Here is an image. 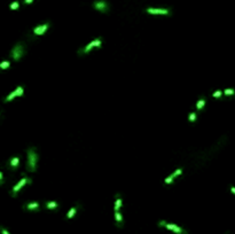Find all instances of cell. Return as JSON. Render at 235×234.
Masks as SVG:
<instances>
[{"label":"cell","instance_id":"cell-7","mask_svg":"<svg viewBox=\"0 0 235 234\" xmlns=\"http://www.w3.org/2000/svg\"><path fill=\"white\" fill-rule=\"evenodd\" d=\"M48 26H49V23H45V24H42V25H38L37 28L33 29V33L36 36H42V35H44L46 32Z\"/></svg>","mask_w":235,"mask_h":234},{"label":"cell","instance_id":"cell-2","mask_svg":"<svg viewBox=\"0 0 235 234\" xmlns=\"http://www.w3.org/2000/svg\"><path fill=\"white\" fill-rule=\"evenodd\" d=\"M24 53H25V49H24L23 44L18 42L13 47V49L11 51V57L14 61H20L22 57L24 56Z\"/></svg>","mask_w":235,"mask_h":234},{"label":"cell","instance_id":"cell-20","mask_svg":"<svg viewBox=\"0 0 235 234\" xmlns=\"http://www.w3.org/2000/svg\"><path fill=\"white\" fill-rule=\"evenodd\" d=\"M181 173H183V170H181V169H177V170H176V171L172 173V176L176 178V177H178V176H180Z\"/></svg>","mask_w":235,"mask_h":234},{"label":"cell","instance_id":"cell-25","mask_svg":"<svg viewBox=\"0 0 235 234\" xmlns=\"http://www.w3.org/2000/svg\"><path fill=\"white\" fill-rule=\"evenodd\" d=\"M0 233L1 234H9V232H8L7 229H4V227H0Z\"/></svg>","mask_w":235,"mask_h":234},{"label":"cell","instance_id":"cell-17","mask_svg":"<svg viewBox=\"0 0 235 234\" xmlns=\"http://www.w3.org/2000/svg\"><path fill=\"white\" fill-rule=\"evenodd\" d=\"M16 97H17V95H16V92L14 91V92H12V93L9 94V95H8L7 98H6V99H5V102H9V101H12L13 99H15Z\"/></svg>","mask_w":235,"mask_h":234},{"label":"cell","instance_id":"cell-28","mask_svg":"<svg viewBox=\"0 0 235 234\" xmlns=\"http://www.w3.org/2000/svg\"><path fill=\"white\" fill-rule=\"evenodd\" d=\"M230 191H232V192L235 194V187H230Z\"/></svg>","mask_w":235,"mask_h":234},{"label":"cell","instance_id":"cell-14","mask_svg":"<svg viewBox=\"0 0 235 234\" xmlns=\"http://www.w3.org/2000/svg\"><path fill=\"white\" fill-rule=\"evenodd\" d=\"M204 104H205V99H204V98H201V99L199 100V102L196 103V108H197L199 110L203 109Z\"/></svg>","mask_w":235,"mask_h":234},{"label":"cell","instance_id":"cell-4","mask_svg":"<svg viewBox=\"0 0 235 234\" xmlns=\"http://www.w3.org/2000/svg\"><path fill=\"white\" fill-rule=\"evenodd\" d=\"M158 225H159L161 227H165V229H170V231H172V232H174V233H177V234H188L185 229H181V227H179L178 225H174V224H169V223H166V222H159Z\"/></svg>","mask_w":235,"mask_h":234},{"label":"cell","instance_id":"cell-19","mask_svg":"<svg viewBox=\"0 0 235 234\" xmlns=\"http://www.w3.org/2000/svg\"><path fill=\"white\" fill-rule=\"evenodd\" d=\"M173 181H174V177H173L172 175H171V176H169L167 178H165V180H164V182H165L166 185H170V184H172Z\"/></svg>","mask_w":235,"mask_h":234},{"label":"cell","instance_id":"cell-9","mask_svg":"<svg viewBox=\"0 0 235 234\" xmlns=\"http://www.w3.org/2000/svg\"><path fill=\"white\" fill-rule=\"evenodd\" d=\"M18 164H20V158L18 157H13L11 161H9V167H11L12 170L16 169V168L18 167Z\"/></svg>","mask_w":235,"mask_h":234},{"label":"cell","instance_id":"cell-22","mask_svg":"<svg viewBox=\"0 0 235 234\" xmlns=\"http://www.w3.org/2000/svg\"><path fill=\"white\" fill-rule=\"evenodd\" d=\"M188 120H189V122H194V120H196V114H195V113H192V114H189V117H188Z\"/></svg>","mask_w":235,"mask_h":234},{"label":"cell","instance_id":"cell-27","mask_svg":"<svg viewBox=\"0 0 235 234\" xmlns=\"http://www.w3.org/2000/svg\"><path fill=\"white\" fill-rule=\"evenodd\" d=\"M32 1H33V0H25L24 2H25V4H31Z\"/></svg>","mask_w":235,"mask_h":234},{"label":"cell","instance_id":"cell-6","mask_svg":"<svg viewBox=\"0 0 235 234\" xmlns=\"http://www.w3.org/2000/svg\"><path fill=\"white\" fill-rule=\"evenodd\" d=\"M93 6L95 9L102 12V13H106V12L109 9V7H108V5H107L106 1H95Z\"/></svg>","mask_w":235,"mask_h":234},{"label":"cell","instance_id":"cell-16","mask_svg":"<svg viewBox=\"0 0 235 234\" xmlns=\"http://www.w3.org/2000/svg\"><path fill=\"white\" fill-rule=\"evenodd\" d=\"M11 66V62H8V61H2V62L0 63V69L1 70H5V69H8Z\"/></svg>","mask_w":235,"mask_h":234},{"label":"cell","instance_id":"cell-10","mask_svg":"<svg viewBox=\"0 0 235 234\" xmlns=\"http://www.w3.org/2000/svg\"><path fill=\"white\" fill-rule=\"evenodd\" d=\"M115 219H116V225L118 227L123 226V218H122V215L119 211H115Z\"/></svg>","mask_w":235,"mask_h":234},{"label":"cell","instance_id":"cell-1","mask_svg":"<svg viewBox=\"0 0 235 234\" xmlns=\"http://www.w3.org/2000/svg\"><path fill=\"white\" fill-rule=\"evenodd\" d=\"M28 161H26V168L30 172H36L37 170V163H38V154L33 147H30L28 151Z\"/></svg>","mask_w":235,"mask_h":234},{"label":"cell","instance_id":"cell-21","mask_svg":"<svg viewBox=\"0 0 235 234\" xmlns=\"http://www.w3.org/2000/svg\"><path fill=\"white\" fill-rule=\"evenodd\" d=\"M224 93L226 94V95H233L235 92H234V90L233 89H227V90H225L224 91Z\"/></svg>","mask_w":235,"mask_h":234},{"label":"cell","instance_id":"cell-15","mask_svg":"<svg viewBox=\"0 0 235 234\" xmlns=\"http://www.w3.org/2000/svg\"><path fill=\"white\" fill-rule=\"evenodd\" d=\"M77 212V208L76 207H73V208H71L70 210H69V212H68V215H67V218L68 219H71L75 216V213Z\"/></svg>","mask_w":235,"mask_h":234},{"label":"cell","instance_id":"cell-5","mask_svg":"<svg viewBox=\"0 0 235 234\" xmlns=\"http://www.w3.org/2000/svg\"><path fill=\"white\" fill-rule=\"evenodd\" d=\"M25 184H31V178H28V177L22 178L21 180L17 182V185H15V186L13 187V193H12V195H13V196H16L17 192H18Z\"/></svg>","mask_w":235,"mask_h":234},{"label":"cell","instance_id":"cell-24","mask_svg":"<svg viewBox=\"0 0 235 234\" xmlns=\"http://www.w3.org/2000/svg\"><path fill=\"white\" fill-rule=\"evenodd\" d=\"M221 94H223L221 93V91H217V92H214L212 95H213V98H220V97H221Z\"/></svg>","mask_w":235,"mask_h":234},{"label":"cell","instance_id":"cell-8","mask_svg":"<svg viewBox=\"0 0 235 234\" xmlns=\"http://www.w3.org/2000/svg\"><path fill=\"white\" fill-rule=\"evenodd\" d=\"M147 13L149 14H161V15H167L170 14V11L167 9H158V8H148Z\"/></svg>","mask_w":235,"mask_h":234},{"label":"cell","instance_id":"cell-3","mask_svg":"<svg viewBox=\"0 0 235 234\" xmlns=\"http://www.w3.org/2000/svg\"><path fill=\"white\" fill-rule=\"evenodd\" d=\"M101 45H102V40H101L100 38H98V39H94L93 42H91L89 44H87V45L84 47V48L79 49L78 53L79 54H87V53H89L92 49H93L94 47H99L100 48Z\"/></svg>","mask_w":235,"mask_h":234},{"label":"cell","instance_id":"cell-12","mask_svg":"<svg viewBox=\"0 0 235 234\" xmlns=\"http://www.w3.org/2000/svg\"><path fill=\"white\" fill-rule=\"evenodd\" d=\"M120 207H122V198H120V196L117 194V195H116V202H115V211H119Z\"/></svg>","mask_w":235,"mask_h":234},{"label":"cell","instance_id":"cell-26","mask_svg":"<svg viewBox=\"0 0 235 234\" xmlns=\"http://www.w3.org/2000/svg\"><path fill=\"white\" fill-rule=\"evenodd\" d=\"M4 184V176H2V173L0 172V185H2Z\"/></svg>","mask_w":235,"mask_h":234},{"label":"cell","instance_id":"cell-11","mask_svg":"<svg viewBox=\"0 0 235 234\" xmlns=\"http://www.w3.org/2000/svg\"><path fill=\"white\" fill-rule=\"evenodd\" d=\"M39 207H40V204L38 202H32L24 205V209H28V210H38Z\"/></svg>","mask_w":235,"mask_h":234},{"label":"cell","instance_id":"cell-13","mask_svg":"<svg viewBox=\"0 0 235 234\" xmlns=\"http://www.w3.org/2000/svg\"><path fill=\"white\" fill-rule=\"evenodd\" d=\"M45 207H46L47 209H51V210H53V209H58L59 208V203L54 202V201H51V202H47Z\"/></svg>","mask_w":235,"mask_h":234},{"label":"cell","instance_id":"cell-18","mask_svg":"<svg viewBox=\"0 0 235 234\" xmlns=\"http://www.w3.org/2000/svg\"><path fill=\"white\" fill-rule=\"evenodd\" d=\"M15 92H16V95H17V97H22V95H23V92H24V90H23L22 86H17L16 90H15Z\"/></svg>","mask_w":235,"mask_h":234},{"label":"cell","instance_id":"cell-23","mask_svg":"<svg viewBox=\"0 0 235 234\" xmlns=\"http://www.w3.org/2000/svg\"><path fill=\"white\" fill-rule=\"evenodd\" d=\"M18 6H20L18 5V2H13V4L11 5V9H17V8H18Z\"/></svg>","mask_w":235,"mask_h":234}]
</instances>
